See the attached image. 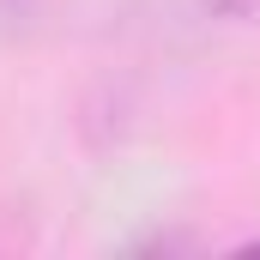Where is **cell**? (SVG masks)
<instances>
[{"label":"cell","instance_id":"obj_1","mask_svg":"<svg viewBox=\"0 0 260 260\" xmlns=\"http://www.w3.org/2000/svg\"><path fill=\"white\" fill-rule=\"evenodd\" d=\"M37 6H43V0H0V12H6V18H30Z\"/></svg>","mask_w":260,"mask_h":260}]
</instances>
